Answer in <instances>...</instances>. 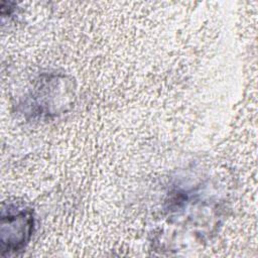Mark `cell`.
Listing matches in <instances>:
<instances>
[{"mask_svg": "<svg viewBox=\"0 0 258 258\" xmlns=\"http://www.w3.org/2000/svg\"><path fill=\"white\" fill-rule=\"evenodd\" d=\"M71 81L64 76H48L35 86L32 90L29 105L32 107L34 115H55L64 110V107L70 105L71 99H64V96L74 97Z\"/></svg>", "mask_w": 258, "mask_h": 258, "instance_id": "2", "label": "cell"}, {"mask_svg": "<svg viewBox=\"0 0 258 258\" xmlns=\"http://www.w3.org/2000/svg\"><path fill=\"white\" fill-rule=\"evenodd\" d=\"M34 229L33 211L27 207L9 205L2 208L1 248L2 253H15L30 240Z\"/></svg>", "mask_w": 258, "mask_h": 258, "instance_id": "1", "label": "cell"}]
</instances>
